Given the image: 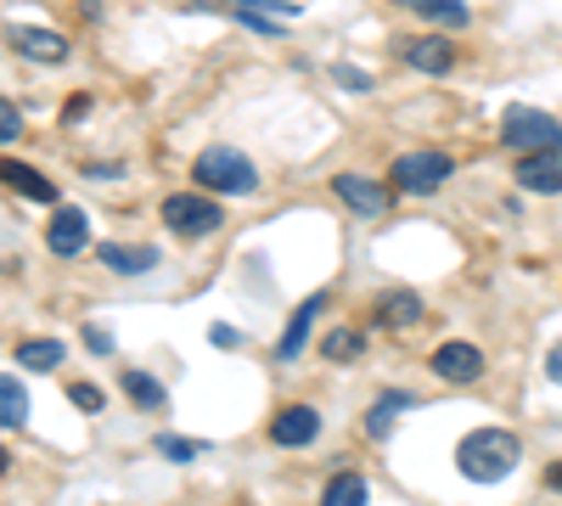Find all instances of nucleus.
Wrapping results in <instances>:
<instances>
[{"mask_svg":"<svg viewBox=\"0 0 562 506\" xmlns=\"http://www.w3.org/2000/svg\"><path fill=\"white\" fill-rule=\"evenodd\" d=\"M518 462H524V445H518V434H506V428H473L461 439V450H456V468L473 484H501Z\"/></svg>","mask_w":562,"mask_h":506,"instance_id":"nucleus-1","label":"nucleus"},{"mask_svg":"<svg viewBox=\"0 0 562 506\" xmlns=\"http://www.w3.org/2000/svg\"><path fill=\"white\" fill-rule=\"evenodd\" d=\"M192 175H198L203 192H225V198H248V192L259 187V169H254L237 147H209V153H198Z\"/></svg>","mask_w":562,"mask_h":506,"instance_id":"nucleus-2","label":"nucleus"},{"mask_svg":"<svg viewBox=\"0 0 562 506\" xmlns=\"http://www.w3.org/2000/svg\"><path fill=\"white\" fill-rule=\"evenodd\" d=\"M501 142L518 153V158L562 153V119H551V113H540V108H506V119H501Z\"/></svg>","mask_w":562,"mask_h":506,"instance_id":"nucleus-3","label":"nucleus"},{"mask_svg":"<svg viewBox=\"0 0 562 506\" xmlns=\"http://www.w3.org/2000/svg\"><path fill=\"white\" fill-rule=\"evenodd\" d=\"M164 225H169L175 237H214L220 225H225V214L203 192H175V198H164Z\"/></svg>","mask_w":562,"mask_h":506,"instance_id":"nucleus-4","label":"nucleus"},{"mask_svg":"<svg viewBox=\"0 0 562 506\" xmlns=\"http://www.w3.org/2000/svg\"><path fill=\"white\" fill-rule=\"evenodd\" d=\"M450 158L445 153H405V158H394V192H405V198H428V192H439L445 180H450Z\"/></svg>","mask_w":562,"mask_h":506,"instance_id":"nucleus-5","label":"nucleus"},{"mask_svg":"<svg viewBox=\"0 0 562 506\" xmlns=\"http://www.w3.org/2000/svg\"><path fill=\"white\" fill-rule=\"evenodd\" d=\"M315 439H321V411L315 405H288L270 423V445H281V450H304Z\"/></svg>","mask_w":562,"mask_h":506,"instance_id":"nucleus-6","label":"nucleus"},{"mask_svg":"<svg viewBox=\"0 0 562 506\" xmlns=\"http://www.w3.org/2000/svg\"><path fill=\"white\" fill-rule=\"evenodd\" d=\"M434 372H439L445 383H479V378H484V349L450 338V344H439V355H434Z\"/></svg>","mask_w":562,"mask_h":506,"instance_id":"nucleus-7","label":"nucleus"},{"mask_svg":"<svg viewBox=\"0 0 562 506\" xmlns=\"http://www.w3.org/2000/svg\"><path fill=\"white\" fill-rule=\"evenodd\" d=\"M85 243H90L85 209H57L52 225H45V248H52L57 259H74V254H85Z\"/></svg>","mask_w":562,"mask_h":506,"instance_id":"nucleus-8","label":"nucleus"},{"mask_svg":"<svg viewBox=\"0 0 562 506\" xmlns=\"http://www.w3.org/2000/svg\"><path fill=\"white\" fill-rule=\"evenodd\" d=\"M333 192H338L355 214H366V220H383V214H389V192L378 187V180H366V175H333Z\"/></svg>","mask_w":562,"mask_h":506,"instance_id":"nucleus-9","label":"nucleus"},{"mask_svg":"<svg viewBox=\"0 0 562 506\" xmlns=\"http://www.w3.org/2000/svg\"><path fill=\"white\" fill-rule=\"evenodd\" d=\"M518 187H524V192H535V198L562 192V153H535V158H518Z\"/></svg>","mask_w":562,"mask_h":506,"instance_id":"nucleus-10","label":"nucleus"},{"mask_svg":"<svg viewBox=\"0 0 562 506\" xmlns=\"http://www.w3.org/2000/svg\"><path fill=\"white\" fill-rule=\"evenodd\" d=\"M12 45L29 57V63H45V68H57L68 63V40L52 34V29H12Z\"/></svg>","mask_w":562,"mask_h":506,"instance_id":"nucleus-11","label":"nucleus"},{"mask_svg":"<svg viewBox=\"0 0 562 506\" xmlns=\"http://www.w3.org/2000/svg\"><path fill=\"white\" fill-rule=\"evenodd\" d=\"M400 57L422 74H450L456 68V52H450V40H434V34H422V40H405L400 45Z\"/></svg>","mask_w":562,"mask_h":506,"instance_id":"nucleus-12","label":"nucleus"},{"mask_svg":"<svg viewBox=\"0 0 562 506\" xmlns=\"http://www.w3.org/2000/svg\"><path fill=\"white\" fill-rule=\"evenodd\" d=\"M326 310V293H315V299H304L299 310H293V321H288V333H281V344H276V355L281 360H293L299 349H304V338H310V327H315V315Z\"/></svg>","mask_w":562,"mask_h":506,"instance_id":"nucleus-13","label":"nucleus"},{"mask_svg":"<svg viewBox=\"0 0 562 506\" xmlns=\"http://www.w3.org/2000/svg\"><path fill=\"white\" fill-rule=\"evenodd\" d=\"M411 405H416V394H405V389H389V394H378V405L366 411V434H371V439H389L394 417H400V411H411Z\"/></svg>","mask_w":562,"mask_h":506,"instance_id":"nucleus-14","label":"nucleus"},{"mask_svg":"<svg viewBox=\"0 0 562 506\" xmlns=\"http://www.w3.org/2000/svg\"><path fill=\"white\" fill-rule=\"evenodd\" d=\"M102 265L113 276H140V270L158 265V254L153 248H135V243H102Z\"/></svg>","mask_w":562,"mask_h":506,"instance_id":"nucleus-15","label":"nucleus"},{"mask_svg":"<svg viewBox=\"0 0 562 506\" xmlns=\"http://www.w3.org/2000/svg\"><path fill=\"white\" fill-rule=\"evenodd\" d=\"M0 175H7V187H12L18 198H29V203H57V187H52V180H45L40 169H29V164H7Z\"/></svg>","mask_w":562,"mask_h":506,"instance_id":"nucleus-16","label":"nucleus"},{"mask_svg":"<svg viewBox=\"0 0 562 506\" xmlns=\"http://www.w3.org/2000/svg\"><path fill=\"white\" fill-rule=\"evenodd\" d=\"M378 321H383V327H394V333H405V327H416V321H422V299L416 293H383V304H378Z\"/></svg>","mask_w":562,"mask_h":506,"instance_id":"nucleus-17","label":"nucleus"},{"mask_svg":"<svg viewBox=\"0 0 562 506\" xmlns=\"http://www.w3.org/2000/svg\"><path fill=\"white\" fill-rule=\"evenodd\" d=\"M0 423H7V434H18L29 423V394H23V383L12 372L0 378Z\"/></svg>","mask_w":562,"mask_h":506,"instance_id":"nucleus-18","label":"nucleus"},{"mask_svg":"<svg viewBox=\"0 0 562 506\" xmlns=\"http://www.w3.org/2000/svg\"><path fill=\"white\" fill-rule=\"evenodd\" d=\"M63 355H68V349H63L57 338H23V344H18V360L29 366V372H57Z\"/></svg>","mask_w":562,"mask_h":506,"instance_id":"nucleus-19","label":"nucleus"},{"mask_svg":"<svg viewBox=\"0 0 562 506\" xmlns=\"http://www.w3.org/2000/svg\"><path fill=\"white\" fill-rule=\"evenodd\" d=\"M366 479L360 473H338L333 484H326V495H321V506H366Z\"/></svg>","mask_w":562,"mask_h":506,"instance_id":"nucleus-20","label":"nucleus"},{"mask_svg":"<svg viewBox=\"0 0 562 506\" xmlns=\"http://www.w3.org/2000/svg\"><path fill=\"white\" fill-rule=\"evenodd\" d=\"M321 355H326V360H338V366L360 360V333H355V327H333V333L321 338Z\"/></svg>","mask_w":562,"mask_h":506,"instance_id":"nucleus-21","label":"nucleus"},{"mask_svg":"<svg viewBox=\"0 0 562 506\" xmlns=\"http://www.w3.org/2000/svg\"><path fill=\"white\" fill-rule=\"evenodd\" d=\"M124 394H130L140 411H158V405H164V383L147 378V372H124Z\"/></svg>","mask_w":562,"mask_h":506,"instance_id":"nucleus-22","label":"nucleus"},{"mask_svg":"<svg viewBox=\"0 0 562 506\" xmlns=\"http://www.w3.org/2000/svg\"><path fill=\"white\" fill-rule=\"evenodd\" d=\"M416 12L428 23H439V29H461L467 23V0H422Z\"/></svg>","mask_w":562,"mask_h":506,"instance_id":"nucleus-23","label":"nucleus"},{"mask_svg":"<svg viewBox=\"0 0 562 506\" xmlns=\"http://www.w3.org/2000/svg\"><path fill=\"white\" fill-rule=\"evenodd\" d=\"M68 400L85 411V417H97V411H102V389H97V383H74V389H68Z\"/></svg>","mask_w":562,"mask_h":506,"instance_id":"nucleus-24","label":"nucleus"},{"mask_svg":"<svg viewBox=\"0 0 562 506\" xmlns=\"http://www.w3.org/2000/svg\"><path fill=\"white\" fill-rule=\"evenodd\" d=\"M158 450L169 456V462H192V456H198V445H192V439H180V434H164Z\"/></svg>","mask_w":562,"mask_h":506,"instance_id":"nucleus-25","label":"nucleus"},{"mask_svg":"<svg viewBox=\"0 0 562 506\" xmlns=\"http://www.w3.org/2000/svg\"><path fill=\"white\" fill-rule=\"evenodd\" d=\"M23 135V119H18V102H0V142H18Z\"/></svg>","mask_w":562,"mask_h":506,"instance_id":"nucleus-26","label":"nucleus"},{"mask_svg":"<svg viewBox=\"0 0 562 506\" xmlns=\"http://www.w3.org/2000/svg\"><path fill=\"white\" fill-rule=\"evenodd\" d=\"M85 344H90V349H97V355H113V338H108L102 327H85Z\"/></svg>","mask_w":562,"mask_h":506,"instance_id":"nucleus-27","label":"nucleus"},{"mask_svg":"<svg viewBox=\"0 0 562 506\" xmlns=\"http://www.w3.org/2000/svg\"><path fill=\"white\" fill-rule=\"evenodd\" d=\"M338 85H349V90H371V79H366L360 68H338Z\"/></svg>","mask_w":562,"mask_h":506,"instance_id":"nucleus-28","label":"nucleus"},{"mask_svg":"<svg viewBox=\"0 0 562 506\" xmlns=\"http://www.w3.org/2000/svg\"><path fill=\"white\" fill-rule=\"evenodd\" d=\"M546 372H551V383H562V344L546 355Z\"/></svg>","mask_w":562,"mask_h":506,"instance_id":"nucleus-29","label":"nucleus"},{"mask_svg":"<svg viewBox=\"0 0 562 506\" xmlns=\"http://www.w3.org/2000/svg\"><path fill=\"white\" fill-rule=\"evenodd\" d=\"M546 490H557V495H562V462H551V468H546Z\"/></svg>","mask_w":562,"mask_h":506,"instance_id":"nucleus-30","label":"nucleus"},{"mask_svg":"<svg viewBox=\"0 0 562 506\" xmlns=\"http://www.w3.org/2000/svg\"><path fill=\"white\" fill-rule=\"evenodd\" d=\"M400 7H422V0H400Z\"/></svg>","mask_w":562,"mask_h":506,"instance_id":"nucleus-31","label":"nucleus"}]
</instances>
